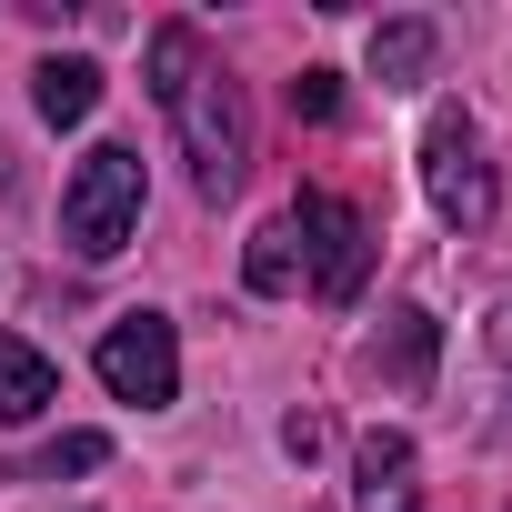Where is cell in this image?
<instances>
[{"label": "cell", "mask_w": 512, "mask_h": 512, "mask_svg": "<svg viewBox=\"0 0 512 512\" xmlns=\"http://www.w3.org/2000/svg\"><path fill=\"white\" fill-rule=\"evenodd\" d=\"M171 121H181V151H191V181H201V201H221V191H241V161H251V111H241V81L221 71V61H201L171 101H161Z\"/></svg>", "instance_id": "6da1fadb"}, {"label": "cell", "mask_w": 512, "mask_h": 512, "mask_svg": "<svg viewBox=\"0 0 512 512\" xmlns=\"http://www.w3.org/2000/svg\"><path fill=\"white\" fill-rule=\"evenodd\" d=\"M61 231H71L81 262H111V251L141 231V151H131V141H101V151L71 171V191H61Z\"/></svg>", "instance_id": "7a4b0ae2"}, {"label": "cell", "mask_w": 512, "mask_h": 512, "mask_svg": "<svg viewBox=\"0 0 512 512\" xmlns=\"http://www.w3.org/2000/svg\"><path fill=\"white\" fill-rule=\"evenodd\" d=\"M292 231H302V272H312V292H322L332 312L362 302V282H372V211L342 201V191H302Z\"/></svg>", "instance_id": "3957f363"}, {"label": "cell", "mask_w": 512, "mask_h": 512, "mask_svg": "<svg viewBox=\"0 0 512 512\" xmlns=\"http://www.w3.org/2000/svg\"><path fill=\"white\" fill-rule=\"evenodd\" d=\"M422 191H432V211L452 231H482L492 221V161H482V141H472L462 111H432L422 121Z\"/></svg>", "instance_id": "277c9868"}, {"label": "cell", "mask_w": 512, "mask_h": 512, "mask_svg": "<svg viewBox=\"0 0 512 512\" xmlns=\"http://www.w3.org/2000/svg\"><path fill=\"white\" fill-rule=\"evenodd\" d=\"M101 382H111V402L161 412V402L181 392V332H171L161 312H121V322L101 332Z\"/></svg>", "instance_id": "5b68a950"}, {"label": "cell", "mask_w": 512, "mask_h": 512, "mask_svg": "<svg viewBox=\"0 0 512 512\" xmlns=\"http://www.w3.org/2000/svg\"><path fill=\"white\" fill-rule=\"evenodd\" d=\"M362 362H372V382H392V392H432V362H442V322H432L422 302H392Z\"/></svg>", "instance_id": "8992f818"}, {"label": "cell", "mask_w": 512, "mask_h": 512, "mask_svg": "<svg viewBox=\"0 0 512 512\" xmlns=\"http://www.w3.org/2000/svg\"><path fill=\"white\" fill-rule=\"evenodd\" d=\"M422 462H412V432H362V452H352V492H362V512H412V482Z\"/></svg>", "instance_id": "52a82bcc"}, {"label": "cell", "mask_w": 512, "mask_h": 512, "mask_svg": "<svg viewBox=\"0 0 512 512\" xmlns=\"http://www.w3.org/2000/svg\"><path fill=\"white\" fill-rule=\"evenodd\" d=\"M61 402V372L21 342V332H0V422H41Z\"/></svg>", "instance_id": "ba28073f"}, {"label": "cell", "mask_w": 512, "mask_h": 512, "mask_svg": "<svg viewBox=\"0 0 512 512\" xmlns=\"http://www.w3.org/2000/svg\"><path fill=\"white\" fill-rule=\"evenodd\" d=\"M31 101H41L51 131L91 121V111H101V61H81V51H71V61H41V71H31Z\"/></svg>", "instance_id": "9c48e42d"}, {"label": "cell", "mask_w": 512, "mask_h": 512, "mask_svg": "<svg viewBox=\"0 0 512 512\" xmlns=\"http://www.w3.org/2000/svg\"><path fill=\"white\" fill-rule=\"evenodd\" d=\"M432 51H442L432 21H382V31H372V71H382L392 91H412V81L432 71Z\"/></svg>", "instance_id": "30bf717a"}, {"label": "cell", "mask_w": 512, "mask_h": 512, "mask_svg": "<svg viewBox=\"0 0 512 512\" xmlns=\"http://www.w3.org/2000/svg\"><path fill=\"white\" fill-rule=\"evenodd\" d=\"M241 272H251V292H292V282H302V231H292V211L251 231V251H241Z\"/></svg>", "instance_id": "8fae6325"}, {"label": "cell", "mask_w": 512, "mask_h": 512, "mask_svg": "<svg viewBox=\"0 0 512 512\" xmlns=\"http://www.w3.org/2000/svg\"><path fill=\"white\" fill-rule=\"evenodd\" d=\"M292 111L302 121H342V71H302L292 81Z\"/></svg>", "instance_id": "7c38bea8"}, {"label": "cell", "mask_w": 512, "mask_h": 512, "mask_svg": "<svg viewBox=\"0 0 512 512\" xmlns=\"http://www.w3.org/2000/svg\"><path fill=\"white\" fill-rule=\"evenodd\" d=\"M91 462H111V442H101V432H61V442L41 452V472H91Z\"/></svg>", "instance_id": "4fadbf2b"}, {"label": "cell", "mask_w": 512, "mask_h": 512, "mask_svg": "<svg viewBox=\"0 0 512 512\" xmlns=\"http://www.w3.org/2000/svg\"><path fill=\"white\" fill-rule=\"evenodd\" d=\"M282 452H292V462H312V452H322V422H312V412H292V422H282Z\"/></svg>", "instance_id": "5bb4252c"}, {"label": "cell", "mask_w": 512, "mask_h": 512, "mask_svg": "<svg viewBox=\"0 0 512 512\" xmlns=\"http://www.w3.org/2000/svg\"><path fill=\"white\" fill-rule=\"evenodd\" d=\"M482 352L512 372V302H492V322H482Z\"/></svg>", "instance_id": "9a60e30c"}]
</instances>
